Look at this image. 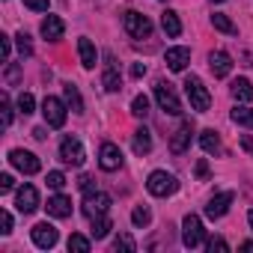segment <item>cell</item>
Returning <instances> with one entry per match:
<instances>
[{"mask_svg": "<svg viewBox=\"0 0 253 253\" xmlns=\"http://www.w3.org/2000/svg\"><path fill=\"white\" fill-rule=\"evenodd\" d=\"M98 167L104 173H113V170L122 167V152H119L116 143H101V149H98Z\"/></svg>", "mask_w": 253, "mask_h": 253, "instance_id": "cell-10", "label": "cell"}, {"mask_svg": "<svg viewBox=\"0 0 253 253\" xmlns=\"http://www.w3.org/2000/svg\"><path fill=\"white\" fill-rule=\"evenodd\" d=\"M232 98H235V101H253V84H250L247 78H238V81L232 84Z\"/></svg>", "mask_w": 253, "mask_h": 253, "instance_id": "cell-23", "label": "cell"}, {"mask_svg": "<svg viewBox=\"0 0 253 253\" xmlns=\"http://www.w3.org/2000/svg\"><path fill=\"white\" fill-rule=\"evenodd\" d=\"M45 182H48V188H51V191H63V188H66V176H63L60 170H51Z\"/></svg>", "mask_w": 253, "mask_h": 253, "instance_id": "cell-35", "label": "cell"}, {"mask_svg": "<svg viewBox=\"0 0 253 253\" xmlns=\"http://www.w3.org/2000/svg\"><path fill=\"white\" fill-rule=\"evenodd\" d=\"M209 69L214 72V78H226L232 72V57L226 51H211L209 54Z\"/></svg>", "mask_w": 253, "mask_h": 253, "instance_id": "cell-15", "label": "cell"}, {"mask_svg": "<svg viewBox=\"0 0 253 253\" xmlns=\"http://www.w3.org/2000/svg\"><path fill=\"white\" fill-rule=\"evenodd\" d=\"M161 27H164V33H167L170 39H176V36H182V21H179V12H173V9H167V12L161 15Z\"/></svg>", "mask_w": 253, "mask_h": 253, "instance_id": "cell-22", "label": "cell"}, {"mask_svg": "<svg viewBox=\"0 0 253 253\" xmlns=\"http://www.w3.org/2000/svg\"><path fill=\"white\" fill-rule=\"evenodd\" d=\"M113 250L119 253V250H125V253H134L137 250V244H134V238L131 235H116V241H113Z\"/></svg>", "mask_w": 253, "mask_h": 253, "instance_id": "cell-31", "label": "cell"}, {"mask_svg": "<svg viewBox=\"0 0 253 253\" xmlns=\"http://www.w3.org/2000/svg\"><path fill=\"white\" fill-rule=\"evenodd\" d=\"M78 185H81V191H84V194H92V191H95L92 176H81V179H78Z\"/></svg>", "mask_w": 253, "mask_h": 253, "instance_id": "cell-41", "label": "cell"}, {"mask_svg": "<svg viewBox=\"0 0 253 253\" xmlns=\"http://www.w3.org/2000/svg\"><path fill=\"white\" fill-rule=\"evenodd\" d=\"M146 191H149L152 197H173V194L179 191V179H176L173 173H167V170H155V173H149V179H146Z\"/></svg>", "mask_w": 253, "mask_h": 253, "instance_id": "cell-2", "label": "cell"}, {"mask_svg": "<svg viewBox=\"0 0 253 253\" xmlns=\"http://www.w3.org/2000/svg\"><path fill=\"white\" fill-rule=\"evenodd\" d=\"M78 54H81V66H84V69H95V63H98V51H95V45H92L86 36L78 39Z\"/></svg>", "mask_w": 253, "mask_h": 253, "instance_id": "cell-19", "label": "cell"}, {"mask_svg": "<svg viewBox=\"0 0 253 253\" xmlns=\"http://www.w3.org/2000/svg\"><path fill=\"white\" fill-rule=\"evenodd\" d=\"M185 95H188L191 107L200 110V113H206V110L211 107V95H209L206 84H203L197 75H188V78H185Z\"/></svg>", "mask_w": 253, "mask_h": 253, "instance_id": "cell-1", "label": "cell"}, {"mask_svg": "<svg viewBox=\"0 0 253 253\" xmlns=\"http://www.w3.org/2000/svg\"><path fill=\"white\" fill-rule=\"evenodd\" d=\"M66 107H69V104H63L60 98L45 95V101H42V116H45V122H48V128H63V125H66Z\"/></svg>", "mask_w": 253, "mask_h": 253, "instance_id": "cell-6", "label": "cell"}, {"mask_svg": "<svg viewBox=\"0 0 253 253\" xmlns=\"http://www.w3.org/2000/svg\"><path fill=\"white\" fill-rule=\"evenodd\" d=\"M42 36L48 39V42H60L63 39V33H66V24H63V18L60 15H48L45 21H42Z\"/></svg>", "mask_w": 253, "mask_h": 253, "instance_id": "cell-16", "label": "cell"}, {"mask_svg": "<svg viewBox=\"0 0 253 253\" xmlns=\"http://www.w3.org/2000/svg\"><path fill=\"white\" fill-rule=\"evenodd\" d=\"M30 235H33V244H36L39 250H51V247L57 244V238H60L51 223H36V226L30 229Z\"/></svg>", "mask_w": 253, "mask_h": 253, "instance_id": "cell-13", "label": "cell"}, {"mask_svg": "<svg viewBox=\"0 0 253 253\" xmlns=\"http://www.w3.org/2000/svg\"><path fill=\"white\" fill-rule=\"evenodd\" d=\"M241 149L253 155V137H250V134H241Z\"/></svg>", "mask_w": 253, "mask_h": 253, "instance_id": "cell-45", "label": "cell"}, {"mask_svg": "<svg viewBox=\"0 0 253 253\" xmlns=\"http://www.w3.org/2000/svg\"><path fill=\"white\" fill-rule=\"evenodd\" d=\"M0 232H3V235H9L12 232V214L3 209V211H0Z\"/></svg>", "mask_w": 253, "mask_h": 253, "instance_id": "cell-40", "label": "cell"}, {"mask_svg": "<svg viewBox=\"0 0 253 253\" xmlns=\"http://www.w3.org/2000/svg\"><path fill=\"white\" fill-rule=\"evenodd\" d=\"M143 75H146V66L143 63H134L131 66V78H143Z\"/></svg>", "mask_w": 253, "mask_h": 253, "instance_id": "cell-46", "label": "cell"}, {"mask_svg": "<svg viewBox=\"0 0 253 253\" xmlns=\"http://www.w3.org/2000/svg\"><path fill=\"white\" fill-rule=\"evenodd\" d=\"M197 176H200V179H209V164H206V158L197 161Z\"/></svg>", "mask_w": 253, "mask_h": 253, "instance_id": "cell-44", "label": "cell"}, {"mask_svg": "<svg viewBox=\"0 0 253 253\" xmlns=\"http://www.w3.org/2000/svg\"><path fill=\"white\" fill-rule=\"evenodd\" d=\"M89 238L86 235H81V232H72L69 235V250H75V253H89Z\"/></svg>", "mask_w": 253, "mask_h": 253, "instance_id": "cell-29", "label": "cell"}, {"mask_svg": "<svg viewBox=\"0 0 253 253\" xmlns=\"http://www.w3.org/2000/svg\"><path fill=\"white\" fill-rule=\"evenodd\" d=\"M131 113H134V116H140V119H143V116H146V113H149V98H146V95H137V98H134V101H131Z\"/></svg>", "mask_w": 253, "mask_h": 253, "instance_id": "cell-34", "label": "cell"}, {"mask_svg": "<svg viewBox=\"0 0 253 253\" xmlns=\"http://www.w3.org/2000/svg\"><path fill=\"white\" fill-rule=\"evenodd\" d=\"M209 250L214 253V250H220V253H226L229 250V244L223 241V238H209Z\"/></svg>", "mask_w": 253, "mask_h": 253, "instance_id": "cell-42", "label": "cell"}, {"mask_svg": "<svg viewBox=\"0 0 253 253\" xmlns=\"http://www.w3.org/2000/svg\"><path fill=\"white\" fill-rule=\"evenodd\" d=\"M33 110H36V98H33L30 92H21V95H18V113L30 116Z\"/></svg>", "mask_w": 253, "mask_h": 253, "instance_id": "cell-32", "label": "cell"}, {"mask_svg": "<svg viewBox=\"0 0 253 253\" xmlns=\"http://www.w3.org/2000/svg\"><path fill=\"white\" fill-rule=\"evenodd\" d=\"M134 152L137 155H149L152 152V134H149V128H137L134 131Z\"/></svg>", "mask_w": 253, "mask_h": 253, "instance_id": "cell-24", "label": "cell"}, {"mask_svg": "<svg viewBox=\"0 0 253 253\" xmlns=\"http://www.w3.org/2000/svg\"><path fill=\"white\" fill-rule=\"evenodd\" d=\"M211 3H223V0H211Z\"/></svg>", "mask_w": 253, "mask_h": 253, "instance_id": "cell-49", "label": "cell"}, {"mask_svg": "<svg viewBox=\"0 0 253 253\" xmlns=\"http://www.w3.org/2000/svg\"><path fill=\"white\" fill-rule=\"evenodd\" d=\"M161 3H167V0H161Z\"/></svg>", "mask_w": 253, "mask_h": 253, "instance_id": "cell-50", "label": "cell"}, {"mask_svg": "<svg viewBox=\"0 0 253 253\" xmlns=\"http://www.w3.org/2000/svg\"><path fill=\"white\" fill-rule=\"evenodd\" d=\"M247 220H250V229H253V211H250V214H247Z\"/></svg>", "mask_w": 253, "mask_h": 253, "instance_id": "cell-48", "label": "cell"}, {"mask_svg": "<svg viewBox=\"0 0 253 253\" xmlns=\"http://www.w3.org/2000/svg\"><path fill=\"white\" fill-rule=\"evenodd\" d=\"M232 200H235V194H232V191H220V194H214V197L209 200V206H206V214H209L211 220H217V217H223V214L229 211V206H232Z\"/></svg>", "mask_w": 253, "mask_h": 253, "instance_id": "cell-12", "label": "cell"}, {"mask_svg": "<svg viewBox=\"0 0 253 253\" xmlns=\"http://www.w3.org/2000/svg\"><path fill=\"white\" fill-rule=\"evenodd\" d=\"M15 209H18L21 214L36 211V209H39V191H36L33 185H21L18 194H15Z\"/></svg>", "mask_w": 253, "mask_h": 253, "instance_id": "cell-11", "label": "cell"}, {"mask_svg": "<svg viewBox=\"0 0 253 253\" xmlns=\"http://www.w3.org/2000/svg\"><path fill=\"white\" fill-rule=\"evenodd\" d=\"M241 250H244V253H253V241H244V244H241Z\"/></svg>", "mask_w": 253, "mask_h": 253, "instance_id": "cell-47", "label": "cell"}, {"mask_svg": "<svg viewBox=\"0 0 253 253\" xmlns=\"http://www.w3.org/2000/svg\"><path fill=\"white\" fill-rule=\"evenodd\" d=\"M101 84L107 92H119L122 89V78H119V66L113 63V57H107L104 63V75H101Z\"/></svg>", "mask_w": 253, "mask_h": 253, "instance_id": "cell-17", "label": "cell"}, {"mask_svg": "<svg viewBox=\"0 0 253 253\" xmlns=\"http://www.w3.org/2000/svg\"><path fill=\"white\" fill-rule=\"evenodd\" d=\"M122 24H125V30H128L131 39H149L152 36V21L146 15H140V12H134V9H128L122 15Z\"/></svg>", "mask_w": 253, "mask_h": 253, "instance_id": "cell-5", "label": "cell"}, {"mask_svg": "<svg viewBox=\"0 0 253 253\" xmlns=\"http://www.w3.org/2000/svg\"><path fill=\"white\" fill-rule=\"evenodd\" d=\"M9 54H12V39L0 36V57H3V63H9Z\"/></svg>", "mask_w": 253, "mask_h": 253, "instance_id": "cell-39", "label": "cell"}, {"mask_svg": "<svg viewBox=\"0 0 253 253\" xmlns=\"http://www.w3.org/2000/svg\"><path fill=\"white\" fill-rule=\"evenodd\" d=\"M149 220H152V211H149L146 206H134V211H131V223H134V226H149Z\"/></svg>", "mask_w": 253, "mask_h": 253, "instance_id": "cell-30", "label": "cell"}, {"mask_svg": "<svg viewBox=\"0 0 253 253\" xmlns=\"http://www.w3.org/2000/svg\"><path fill=\"white\" fill-rule=\"evenodd\" d=\"M0 110H3V128H9L12 125V101L3 95V104H0Z\"/></svg>", "mask_w": 253, "mask_h": 253, "instance_id": "cell-37", "label": "cell"}, {"mask_svg": "<svg viewBox=\"0 0 253 253\" xmlns=\"http://www.w3.org/2000/svg\"><path fill=\"white\" fill-rule=\"evenodd\" d=\"M18 81H21V66H18V63H9V66H6V84L15 86Z\"/></svg>", "mask_w": 253, "mask_h": 253, "instance_id": "cell-36", "label": "cell"}, {"mask_svg": "<svg viewBox=\"0 0 253 253\" xmlns=\"http://www.w3.org/2000/svg\"><path fill=\"white\" fill-rule=\"evenodd\" d=\"M155 101H158L161 110L170 113V116H179V113H182V101H179L173 84H167V81H158V84H155Z\"/></svg>", "mask_w": 253, "mask_h": 253, "instance_id": "cell-3", "label": "cell"}, {"mask_svg": "<svg viewBox=\"0 0 253 253\" xmlns=\"http://www.w3.org/2000/svg\"><path fill=\"white\" fill-rule=\"evenodd\" d=\"M200 146H203V152H209V155H217V152H220V137H217V131L206 128V131L200 134Z\"/></svg>", "mask_w": 253, "mask_h": 253, "instance_id": "cell-25", "label": "cell"}, {"mask_svg": "<svg viewBox=\"0 0 253 253\" xmlns=\"http://www.w3.org/2000/svg\"><path fill=\"white\" fill-rule=\"evenodd\" d=\"M232 122L235 125H244V128H253V110L250 107H244V104H238V107H232Z\"/></svg>", "mask_w": 253, "mask_h": 253, "instance_id": "cell-26", "label": "cell"}, {"mask_svg": "<svg viewBox=\"0 0 253 253\" xmlns=\"http://www.w3.org/2000/svg\"><path fill=\"white\" fill-rule=\"evenodd\" d=\"M182 244L191 247V250L206 244V229H203V220L197 214H185V220H182Z\"/></svg>", "mask_w": 253, "mask_h": 253, "instance_id": "cell-4", "label": "cell"}, {"mask_svg": "<svg viewBox=\"0 0 253 253\" xmlns=\"http://www.w3.org/2000/svg\"><path fill=\"white\" fill-rule=\"evenodd\" d=\"M164 63H167L170 72H185V66L191 63V48H185V45H179V48H167Z\"/></svg>", "mask_w": 253, "mask_h": 253, "instance_id": "cell-14", "label": "cell"}, {"mask_svg": "<svg viewBox=\"0 0 253 253\" xmlns=\"http://www.w3.org/2000/svg\"><path fill=\"white\" fill-rule=\"evenodd\" d=\"M48 214L51 217H72V200L69 197H63V194H54L51 200H48Z\"/></svg>", "mask_w": 253, "mask_h": 253, "instance_id": "cell-20", "label": "cell"}, {"mask_svg": "<svg viewBox=\"0 0 253 253\" xmlns=\"http://www.w3.org/2000/svg\"><path fill=\"white\" fill-rule=\"evenodd\" d=\"M9 164H12L15 170H21L24 176H33V173L42 170V161H39L33 152H27V149H12V152H9Z\"/></svg>", "mask_w": 253, "mask_h": 253, "instance_id": "cell-8", "label": "cell"}, {"mask_svg": "<svg viewBox=\"0 0 253 253\" xmlns=\"http://www.w3.org/2000/svg\"><path fill=\"white\" fill-rule=\"evenodd\" d=\"M24 6H27V9H33V12H48L51 0H24Z\"/></svg>", "mask_w": 253, "mask_h": 253, "instance_id": "cell-38", "label": "cell"}, {"mask_svg": "<svg viewBox=\"0 0 253 253\" xmlns=\"http://www.w3.org/2000/svg\"><path fill=\"white\" fill-rule=\"evenodd\" d=\"M15 45H18V51H21L24 57H30V54H33V42H30V33H24V30L15 36Z\"/></svg>", "mask_w": 253, "mask_h": 253, "instance_id": "cell-33", "label": "cell"}, {"mask_svg": "<svg viewBox=\"0 0 253 253\" xmlns=\"http://www.w3.org/2000/svg\"><path fill=\"white\" fill-rule=\"evenodd\" d=\"M60 158H63L66 164H72V167H81V164L86 161L84 143H81L78 137H63V143H60Z\"/></svg>", "mask_w": 253, "mask_h": 253, "instance_id": "cell-9", "label": "cell"}, {"mask_svg": "<svg viewBox=\"0 0 253 253\" xmlns=\"http://www.w3.org/2000/svg\"><path fill=\"white\" fill-rule=\"evenodd\" d=\"M211 24H214V30H220V33H226V36H235V33H238V27H235L226 15H220V12L211 15Z\"/></svg>", "mask_w": 253, "mask_h": 253, "instance_id": "cell-27", "label": "cell"}, {"mask_svg": "<svg viewBox=\"0 0 253 253\" xmlns=\"http://www.w3.org/2000/svg\"><path fill=\"white\" fill-rule=\"evenodd\" d=\"M107 211H110V197H107V194H101V191L84 194V214H86L89 220H95V217H104Z\"/></svg>", "mask_w": 253, "mask_h": 253, "instance_id": "cell-7", "label": "cell"}, {"mask_svg": "<svg viewBox=\"0 0 253 253\" xmlns=\"http://www.w3.org/2000/svg\"><path fill=\"white\" fill-rule=\"evenodd\" d=\"M191 131H194V128H191V122H182L179 128H176V134L170 137V152H173V155H182V152L188 149V143H191Z\"/></svg>", "mask_w": 253, "mask_h": 253, "instance_id": "cell-18", "label": "cell"}, {"mask_svg": "<svg viewBox=\"0 0 253 253\" xmlns=\"http://www.w3.org/2000/svg\"><path fill=\"white\" fill-rule=\"evenodd\" d=\"M110 229H113V223H110V217H107V214L92 220V238H107V235H110Z\"/></svg>", "mask_w": 253, "mask_h": 253, "instance_id": "cell-28", "label": "cell"}, {"mask_svg": "<svg viewBox=\"0 0 253 253\" xmlns=\"http://www.w3.org/2000/svg\"><path fill=\"white\" fill-rule=\"evenodd\" d=\"M63 98H66V104H69V110H72V113H84V98H81V89H78L72 81L63 86Z\"/></svg>", "mask_w": 253, "mask_h": 253, "instance_id": "cell-21", "label": "cell"}, {"mask_svg": "<svg viewBox=\"0 0 253 253\" xmlns=\"http://www.w3.org/2000/svg\"><path fill=\"white\" fill-rule=\"evenodd\" d=\"M15 188V179L9 176V173H3V176H0V191H3V194H9Z\"/></svg>", "mask_w": 253, "mask_h": 253, "instance_id": "cell-43", "label": "cell"}]
</instances>
